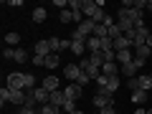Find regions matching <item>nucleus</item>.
<instances>
[{
  "mask_svg": "<svg viewBox=\"0 0 152 114\" xmlns=\"http://www.w3.org/2000/svg\"><path fill=\"white\" fill-rule=\"evenodd\" d=\"M145 10H152V0H147V8H145Z\"/></svg>",
  "mask_w": 152,
  "mask_h": 114,
  "instance_id": "nucleus-38",
  "label": "nucleus"
},
{
  "mask_svg": "<svg viewBox=\"0 0 152 114\" xmlns=\"http://www.w3.org/2000/svg\"><path fill=\"white\" fill-rule=\"evenodd\" d=\"M8 86H10V89H20V91H26V74H18V71L8 74Z\"/></svg>",
  "mask_w": 152,
  "mask_h": 114,
  "instance_id": "nucleus-3",
  "label": "nucleus"
},
{
  "mask_svg": "<svg viewBox=\"0 0 152 114\" xmlns=\"http://www.w3.org/2000/svg\"><path fill=\"white\" fill-rule=\"evenodd\" d=\"M132 102H134V104H145V102H147V91H145V89L132 91Z\"/></svg>",
  "mask_w": 152,
  "mask_h": 114,
  "instance_id": "nucleus-21",
  "label": "nucleus"
},
{
  "mask_svg": "<svg viewBox=\"0 0 152 114\" xmlns=\"http://www.w3.org/2000/svg\"><path fill=\"white\" fill-rule=\"evenodd\" d=\"M147 46H150V48H152V33H150V38H147Z\"/></svg>",
  "mask_w": 152,
  "mask_h": 114,
  "instance_id": "nucleus-39",
  "label": "nucleus"
},
{
  "mask_svg": "<svg viewBox=\"0 0 152 114\" xmlns=\"http://www.w3.org/2000/svg\"><path fill=\"white\" fill-rule=\"evenodd\" d=\"M147 114H152V109H147Z\"/></svg>",
  "mask_w": 152,
  "mask_h": 114,
  "instance_id": "nucleus-41",
  "label": "nucleus"
},
{
  "mask_svg": "<svg viewBox=\"0 0 152 114\" xmlns=\"http://www.w3.org/2000/svg\"><path fill=\"white\" fill-rule=\"evenodd\" d=\"M127 89H129V91H137V89H140V81H137V76H134V79H127Z\"/></svg>",
  "mask_w": 152,
  "mask_h": 114,
  "instance_id": "nucleus-32",
  "label": "nucleus"
},
{
  "mask_svg": "<svg viewBox=\"0 0 152 114\" xmlns=\"http://www.w3.org/2000/svg\"><path fill=\"white\" fill-rule=\"evenodd\" d=\"M31 61H33V66H46V58H43V56H36V53H33Z\"/></svg>",
  "mask_w": 152,
  "mask_h": 114,
  "instance_id": "nucleus-33",
  "label": "nucleus"
},
{
  "mask_svg": "<svg viewBox=\"0 0 152 114\" xmlns=\"http://www.w3.org/2000/svg\"><path fill=\"white\" fill-rule=\"evenodd\" d=\"M102 114H117V109H114V107H107V109H102Z\"/></svg>",
  "mask_w": 152,
  "mask_h": 114,
  "instance_id": "nucleus-37",
  "label": "nucleus"
},
{
  "mask_svg": "<svg viewBox=\"0 0 152 114\" xmlns=\"http://www.w3.org/2000/svg\"><path fill=\"white\" fill-rule=\"evenodd\" d=\"M58 20H61V23H74V15H71V10H61V13H58Z\"/></svg>",
  "mask_w": 152,
  "mask_h": 114,
  "instance_id": "nucleus-30",
  "label": "nucleus"
},
{
  "mask_svg": "<svg viewBox=\"0 0 152 114\" xmlns=\"http://www.w3.org/2000/svg\"><path fill=\"white\" fill-rule=\"evenodd\" d=\"M91 102H94V107H96V112H102V109H107V107H114V94H107V91L99 89Z\"/></svg>",
  "mask_w": 152,
  "mask_h": 114,
  "instance_id": "nucleus-1",
  "label": "nucleus"
},
{
  "mask_svg": "<svg viewBox=\"0 0 152 114\" xmlns=\"http://www.w3.org/2000/svg\"><path fill=\"white\" fill-rule=\"evenodd\" d=\"M33 96H36V102L41 104V107H43V104H48V102H51V91H46L43 86H41V89H33Z\"/></svg>",
  "mask_w": 152,
  "mask_h": 114,
  "instance_id": "nucleus-11",
  "label": "nucleus"
},
{
  "mask_svg": "<svg viewBox=\"0 0 152 114\" xmlns=\"http://www.w3.org/2000/svg\"><path fill=\"white\" fill-rule=\"evenodd\" d=\"M41 86H43L46 91H58L61 81H58V76H46V79H43V84H41Z\"/></svg>",
  "mask_w": 152,
  "mask_h": 114,
  "instance_id": "nucleus-9",
  "label": "nucleus"
},
{
  "mask_svg": "<svg viewBox=\"0 0 152 114\" xmlns=\"http://www.w3.org/2000/svg\"><path fill=\"white\" fill-rule=\"evenodd\" d=\"M89 58H91V64H96L99 69L104 66V53H102V51H96V53H89Z\"/></svg>",
  "mask_w": 152,
  "mask_h": 114,
  "instance_id": "nucleus-25",
  "label": "nucleus"
},
{
  "mask_svg": "<svg viewBox=\"0 0 152 114\" xmlns=\"http://www.w3.org/2000/svg\"><path fill=\"white\" fill-rule=\"evenodd\" d=\"M122 36H124V33H122V28L114 23V26L109 28V38H112V41H117V38H122Z\"/></svg>",
  "mask_w": 152,
  "mask_h": 114,
  "instance_id": "nucleus-26",
  "label": "nucleus"
},
{
  "mask_svg": "<svg viewBox=\"0 0 152 114\" xmlns=\"http://www.w3.org/2000/svg\"><path fill=\"white\" fill-rule=\"evenodd\" d=\"M64 74H66V79L76 81V79L81 76V69H79V64H66V66H64Z\"/></svg>",
  "mask_w": 152,
  "mask_h": 114,
  "instance_id": "nucleus-8",
  "label": "nucleus"
},
{
  "mask_svg": "<svg viewBox=\"0 0 152 114\" xmlns=\"http://www.w3.org/2000/svg\"><path fill=\"white\" fill-rule=\"evenodd\" d=\"M58 66H61V56L58 53L46 56V69H58Z\"/></svg>",
  "mask_w": 152,
  "mask_h": 114,
  "instance_id": "nucleus-20",
  "label": "nucleus"
},
{
  "mask_svg": "<svg viewBox=\"0 0 152 114\" xmlns=\"http://www.w3.org/2000/svg\"><path fill=\"white\" fill-rule=\"evenodd\" d=\"M99 10V3L96 0H81V13L86 18H94V13Z\"/></svg>",
  "mask_w": 152,
  "mask_h": 114,
  "instance_id": "nucleus-6",
  "label": "nucleus"
},
{
  "mask_svg": "<svg viewBox=\"0 0 152 114\" xmlns=\"http://www.w3.org/2000/svg\"><path fill=\"white\" fill-rule=\"evenodd\" d=\"M28 58H31V56H28L26 48H15V58H13V61H18V64H26Z\"/></svg>",
  "mask_w": 152,
  "mask_h": 114,
  "instance_id": "nucleus-24",
  "label": "nucleus"
},
{
  "mask_svg": "<svg viewBox=\"0 0 152 114\" xmlns=\"http://www.w3.org/2000/svg\"><path fill=\"white\" fill-rule=\"evenodd\" d=\"M94 114H102V112H94Z\"/></svg>",
  "mask_w": 152,
  "mask_h": 114,
  "instance_id": "nucleus-43",
  "label": "nucleus"
},
{
  "mask_svg": "<svg viewBox=\"0 0 152 114\" xmlns=\"http://www.w3.org/2000/svg\"><path fill=\"white\" fill-rule=\"evenodd\" d=\"M64 94H66V99H69V102H79V99H81V94H84V86H79L76 81H71L69 86L64 89Z\"/></svg>",
  "mask_w": 152,
  "mask_h": 114,
  "instance_id": "nucleus-4",
  "label": "nucleus"
},
{
  "mask_svg": "<svg viewBox=\"0 0 152 114\" xmlns=\"http://www.w3.org/2000/svg\"><path fill=\"white\" fill-rule=\"evenodd\" d=\"M36 96H33V91H26V104H23V107H28V109H36Z\"/></svg>",
  "mask_w": 152,
  "mask_h": 114,
  "instance_id": "nucleus-29",
  "label": "nucleus"
},
{
  "mask_svg": "<svg viewBox=\"0 0 152 114\" xmlns=\"http://www.w3.org/2000/svg\"><path fill=\"white\" fill-rule=\"evenodd\" d=\"M36 114H41V112H36Z\"/></svg>",
  "mask_w": 152,
  "mask_h": 114,
  "instance_id": "nucleus-44",
  "label": "nucleus"
},
{
  "mask_svg": "<svg viewBox=\"0 0 152 114\" xmlns=\"http://www.w3.org/2000/svg\"><path fill=\"white\" fill-rule=\"evenodd\" d=\"M137 81H140V89H145V91H150V89H152L150 76H137Z\"/></svg>",
  "mask_w": 152,
  "mask_h": 114,
  "instance_id": "nucleus-27",
  "label": "nucleus"
},
{
  "mask_svg": "<svg viewBox=\"0 0 152 114\" xmlns=\"http://www.w3.org/2000/svg\"><path fill=\"white\" fill-rule=\"evenodd\" d=\"M134 53H137L134 58H142V61H147V58H150V53H152V48L145 43V46H137V48H134Z\"/></svg>",
  "mask_w": 152,
  "mask_h": 114,
  "instance_id": "nucleus-18",
  "label": "nucleus"
},
{
  "mask_svg": "<svg viewBox=\"0 0 152 114\" xmlns=\"http://www.w3.org/2000/svg\"><path fill=\"white\" fill-rule=\"evenodd\" d=\"M142 66H145V61H142V58H134V61H129L127 66H122V74H124L127 79H134L137 71H140Z\"/></svg>",
  "mask_w": 152,
  "mask_h": 114,
  "instance_id": "nucleus-5",
  "label": "nucleus"
},
{
  "mask_svg": "<svg viewBox=\"0 0 152 114\" xmlns=\"http://www.w3.org/2000/svg\"><path fill=\"white\" fill-rule=\"evenodd\" d=\"M5 102H10V86H3V89H0V104L5 107Z\"/></svg>",
  "mask_w": 152,
  "mask_h": 114,
  "instance_id": "nucleus-28",
  "label": "nucleus"
},
{
  "mask_svg": "<svg viewBox=\"0 0 152 114\" xmlns=\"http://www.w3.org/2000/svg\"><path fill=\"white\" fill-rule=\"evenodd\" d=\"M48 18V10L46 8H33V23H43Z\"/></svg>",
  "mask_w": 152,
  "mask_h": 114,
  "instance_id": "nucleus-19",
  "label": "nucleus"
},
{
  "mask_svg": "<svg viewBox=\"0 0 152 114\" xmlns=\"http://www.w3.org/2000/svg\"><path fill=\"white\" fill-rule=\"evenodd\" d=\"M10 104L23 107V104H26V91H20V89H10Z\"/></svg>",
  "mask_w": 152,
  "mask_h": 114,
  "instance_id": "nucleus-12",
  "label": "nucleus"
},
{
  "mask_svg": "<svg viewBox=\"0 0 152 114\" xmlns=\"http://www.w3.org/2000/svg\"><path fill=\"white\" fill-rule=\"evenodd\" d=\"M51 104H56V107L64 109V104H66V94H64V89H58V91H51Z\"/></svg>",
  "mask_w": 152,
  "mask_h": 114,
  "instance_id": "nucleus-14",
  "label": "nucleus"
},
{
  "mask_svg": "<svg viewBox=\"0 0 152 114\" xmlns=\"http://www.w3.org/2000/svg\"><path fill=\"white\" fill-rule=\"evenodd\" d=\"M79 69H81L84 74L89 76V79H99V76H102V69H99L96 64H91V58H86V56L81 58V64H79Z\"/></svg>",
  "mask_w": 152,
  "mask_h": 114,
  "instance_id": "nucleus-2",
  "label": "nucleus"
},
{
  "mask_svg": "<svg viewBox=\"0 0 152 114\" xmlns=\"http://www.w3.org/2000/svg\"><path fill=\"white\" fill-rule=\"evenodd\" d=\"M76 102H69V99H66V104H64V114H71V112H76Z\"/></svg>",
  "mask_w": 152,
  "mask_h": 114,
  "instance_id": "nucleus-31",
  "label": "nucleus"
},
{
  "mask_svg": "<svg viewBox=\"0 0 152 114\" xmlns=\"http://www.w3.org/2000/svg\"><path fill=\"white\" fill-rule=\"evenodd\" d=\"M71 114H84V112H81V109H76V112H71Z\"/></svg>",
  "mask_w": 152,
  "mask_h": 114,
  "instance_id": "nucleus-40",
  "label": "nucleus"
},
{
  "mask_svg": "<svg viewBox=\"0 0 152 114\" xmlns=\"http://www.w3.org/2000/svg\"><path fill=\"white\" fill-rule=\"evenodd\" d=\"M33 53H36V56H43V58H46V56H51L53 51H51L48 41H38V43L33 46Z\"/></svg>",
  "mask_w": 152,
  "mask_h": 114,
  "instance_id": "nucleus-7",
  "label": "nucleus"
},
{
  "mask_svg": "<svg viewBox=\"0 0 152 114\" xmlns=\"http://www.w3.org/2000/svg\"><path fill=\"white\" fill-rule=\"evenodd\" d=\"M129 61H134V58H132V48L129 51H117V64H119V66H127Z\"/></svg>",
  "mask_w": 152,
  "mask_h": 114,
  "instance_id": "nucleus-16",
  "label": "nucleus"
},
{
  "mask_svg": "<svg viewBox=\"0 0 152 114\" xmlns=\"http://www.w3.org/2000/svg\"><path fill=\"white\" fill-rule=\"evenodd\" d=\"M38 112V109H28V107H20V109H18V114H36Z\"/></svg>",
  "mask_w": 152,
  "mask_h": 114,
  "instance_id": "nucleus-36",
  "label": "nucleus"
},
{
  "mask_svg": "<svg viewBox=\"0 0 152 114\" xmlns=\"http://www.w3.org/2000/svg\"><path fill=\"white\" fill-rule=\"evenodd\" d=\"M38 112H41V114H64V109L48 102V104H43V107H38Z\"/></svg>",
  "mask_w": 152,
  "mask_h": 114,
  "instance_id": "nucleus-17",
  "label": "nucleus"
},
{
  "mask_svg": "<svg viewBox=\"0 0 152 114\" xmlns=\"http://www.w3.org/2000/svg\"><path fill=\"white\" fill-rule=\"evenodd\" d=\"M61 41H64V38H56V36H53V38H48V46H51V51H53V53H58V56L64 53V51H61Z\"/></svg>",
  "mask_w": 152,
  "mask_h": 114,
  "instance_id": "nucleus-23",
  "label": "nucleus"
},
{
  "mask_svg": "<svg viewBox=\"0 0 152 114\" xmlns=\"http://www.w3.org/2000/svg\"><path fill=\"white\" fill-rule=\"evenodd\" d=\"M129 48H134V46H132V41L127 36H122V38L114 41V51H129Z\"/></svg>",
  "mask_w": 152,
  "mask_h": 114,
  "instance_id": "nucleus-13",
  "label": "nucleus"
},
{
  "mask_svg": "<svg viewBox=\"0 0 152 114\" xmlns=\"http://www.w3.org/2000/svg\"><path fill=\"white\" fill-rule=\"evenodd\" d=\"M3 58H15V48H3Z\"/></svg>",
  "mask_w": 152,
  "mask_h": 114,
  "instance_id": "nucleus-35",
  "label": "nucleus"
},
{
  "mask_svg": "<svg viewBox=\"0 0 152 114\" xmlns=\"http://www.w3.org/2000/svg\"><path fill=\"white\" fill-rule=\"evenodd\" d=\"M5 43L8 46H18V43H20V33H15V31L5 33Z\"/></svg>",
  "mask_w": 152,
  "mask_h": 114,
  "instance_id": "nucleus-22",
  "label": "nucleus"
},
{
  "mask_svg": "<svg viewBox=\"0 0 152 114\" xmlns=\"http://www.w3.org/2000/svg\"><path fill=\"white\" fill-rule=\"evenodd\" d=\"M86 51H89V53H96V51H102V41H99L96 36L86 38Z\"/></svg>",
  "mask_w": 152,
  "mask_h": 114,
  "instance_id": "nucleus-15",
  "label": "nucleus"
},
{
  "mask_svg": "<svg viewBox=\"0 0 152 114\" xmlns=\"http://www.w3.org/2000/svg\"><path fill=\"white\" fill-rule=\"evenodd\" d=\"M89 81H91V79H89V76L84 74V71H81V76H79V79H76V84H79V86H86Z\"/></svg>",
  "mask_w": 152,
  "mask_h": 114,
  "instance_id": "nucleus-34",
  "label": "nucleus"
},
{
  "mask_svg": "<svg viewBox=\"0 0 152 114\" xmlns=\"http://www.w3.org/2000/svg\"><path fill=\"white\" fill-rule=\"evenodd\" d=\"M150 81H152V74H150Z\"/></svg>",
  "mask_w": 152,
  "mask_h": 114,
  "instance_id": "nucleus-42",
  "label": "nucleus"
},
{
  "mask_svg": "<svg viewBox=\"0 0 152 114\" xmlns=\"http://www.w3.org/2000/svg\"><path fill=\"white\" fill-rule=\"evenodd\" d=\"M119 89V76H107V84L102 86V91H107V94H114Z\"/></svg>",
  "mask_w": 152,
  "mask_h": 114,
  "instance_id": "nucleus-10",
  "label": "nucleus"
},
{
  "mask_svg": "<svg viewBox=\"0 0 152 114\" xmlns=\"http://www.w3.org/2000/svg\"><path fill=\"white\" fill-rule=\"evenodd\" d=\"M13 114H18V112H13Z\"/></svg>",
  "mask_w": 152,
  "mask_h": 114,
  "instance_id": "nucleus-45",
  "label": "nucleus"
}]
</instances>
